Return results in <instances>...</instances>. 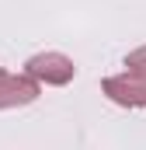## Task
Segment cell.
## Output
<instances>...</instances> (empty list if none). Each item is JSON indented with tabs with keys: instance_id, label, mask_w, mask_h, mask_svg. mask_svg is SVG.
<instances>
[{
	"instance_id": "obj_1",
	"label": "cell",
	"mask_w": 146,
	"mask_h": 150,
	"mask_svg": "<svg viewBox=\"0 0 146 150\" xmlns=\"http://www.w3.org/2000/svg\"><path fill=\"white\" fill-rule=\"evenodd\" d=\"M28 77H38L45 84H66L73 77V63L59 52H45V56L28 59Z\"/></svg>"
},
{
	"instance_id": "obj_2",
	"label": "cell",
	"mask_w": 146,
	"mask_h": 150,
	"mask_svg": "<svg viewBox=\"0 0 146 150\" xmlns=\"http://www.w3.org/2000/svg\"><path fill=\"white\" fill-rule=\"evenodd\" d=\"M105 91H108L111 101H118V105H146V77H139V74L108 77Z\"/></svg>"
},
{
	"instance_id": "obj_3",
	"label": "cell",
	"mask_w": 146,
	"mask_h": 150,
	"mask_svg": "<svg viewBox=\"0 0 146 150\" xmlns=\"http://www.w3.org/2000/svg\"><path fill=\"white\" fill-rule=\"evenodd\" d=\"M125 67H129V74H139V77H146V45L143 49H136L129 59H125Z\"/></svg>"
}]
</instances>
